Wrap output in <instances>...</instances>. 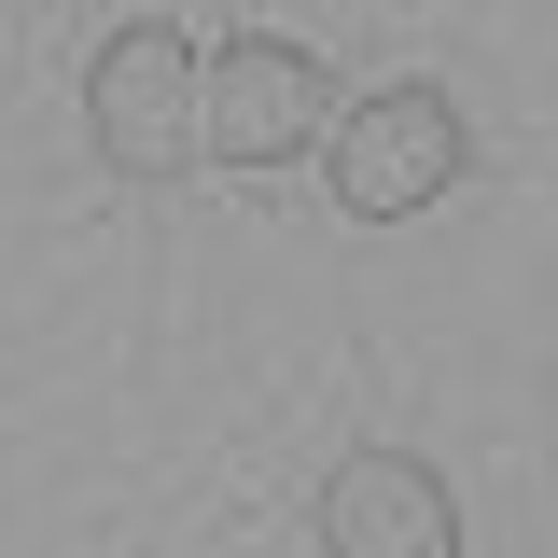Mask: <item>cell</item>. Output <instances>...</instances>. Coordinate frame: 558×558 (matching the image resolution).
<instances>
[{
    "label": "cell",
    "mask_w": 558,
    "mask_h": 558,
    "mask_svg": "<svg viewBox=\"0 0 558 558\" xmlns=\"http://www.w3.org/2000/svg\"><path fill=\"white\" fill-rule=\"evenodd\" d=\"M196 98H209V57L168 14H140L84 57V154L112 182H182L196 168Z\"/></svg>",
    "instance_id": "obj_2"
},
{
    "label": "cell",
    "mask_w": 558,
    "mask_h": 558,
    "mask_svg": "<svg viewBox=\"0 0 558 558\" xmlns=\"http://www.w3.org/2000/svg\"><path fill=\"white\" fill-rule=\"evenodd\" d=\"M461 168H475V126H461L447 84H377V98H349L336 140H322V196H336L349 223H418L433 196H461Z\"/></svg>",
    "instance_id": "obj_1"
},
{
    "label": "cell",
    "mask_w": 558,
    "mask_h": 558,
    "mask_svg": "<svg viewBox=\"0 0 558 558\" xmlns=\"http://www.w3.org/2000/svg\"><path fill=\"white\" fill-rule=\"evenodd\" d=\"M322 112H336V57L293 28H238V43H209L196 168H293V154H322Z\"/></svg>",
    "instance_id": "obj_3"
},
{
    "label": "cell",
    "mask_w": 558,
    "mask_h": 558,
    "mask_svg": "<svg viewBox=\"0 0 558 558\" xmlns=\"http://www.w3.org/2000/svg\"><path fill=\"white\" fill-rule=\"evenodd\" d=\"M322 558H461V502L418 447H349L322 475Z\"/></svg>",
    "instance_id": "obj_4"
}]
</instances>
